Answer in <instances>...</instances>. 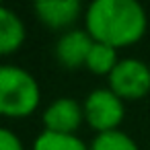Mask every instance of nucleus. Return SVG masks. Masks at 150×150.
<instances>
[{"instance_id":"obj_1","label":"nucleus","mask_w":150,"mask_h":150,"mask_svg":"<svg viewBox=\"0 0 150 150\" xmlns=\"http://www.w3.org/2000/svg\"><path fill=\"white\" fill-rule=\"evenodd\" d=\"M82 27L95 41L123 50L144 39L148 15L140 0H91L84 8Z\"/></svg>"},{"instance_id":"obj_2","label":"nucleus","mask_w":150,"mask_h":150,"mask_svg":"<svg viewBox=\"0 0 150 150\" xmlns=\"http://www.w3.org/2000/svg\"><path fill=\"white\" fill-rule=\"evenodd\" d=\"M41 105V86L23 66L0 64V117L27 119Z\"/></svg>"},{"instance_id":"obj_3","label":"nucleus","mask_w":150,"mask_h":150,"mask_svg":"<svg viewBox=\"0 0 150 150\" xmlns=\"http://www.w3.org/2000/svg\"><path fill=\"white\" fill-rule=\"evenodd\" d=\"M82 111L84 123L95 134H105L121 127L125 119V101L109 86H97L84 97Z\"/></svg>"},{"instance_id":"obj_4","label":"nucleus","mask_w":150,"mask_h":150,"mask_svg":"<svg viewBox=\"0 0 150 150\" xmlns=\"http://www.w3.org/2000/svg\"><path fill=\"white\" fill-rule=\"evenodd\" d=\"M107 86L125 103L144 99L150 93V66L140 58H121L107 76Z\"/></svg>"},{"instance_id":"obj_5","label":"nucleus","mask_w":150,"mask_h":150,"mask_svg":"<svg viewBox=\"0 0 150 150\" xmlns=\"http://www.w3.org/2000/svg\"><path fill=\"white\" fill-rule=\"evenodd\" d=\"M35 19L50 31H68L74 29L78 19L84 17L82 0H31Z\"/></svg>"},{"instance_id":"obj_6","label":"nucleus","mask_w":150,"mask_h":150,"mask_svg":"<svg viewBox=\"0 0 150 150\" xmlns=\"http://www.w3.org/2000/svg\"><path fill=\"white\" fill-rule=\"evenodd\" d=\"M95 45V39L84 27H74L58 35L54 45V58L64 70H80L86 66V58Z\"/></svg>"},{"instance_id":"obj_7","label":"nucleus","mask_w":150,"mask_h":150,"mask_svg":"<svg viewBox=\"0 0 150 150\" xmlns=\"http://www.w3.org/2000/svg\"><path fill=\"white\" fill-rule=\"evenodd\" d=\"M41 123L47 132L58 134H78L84 123L82 103L74 97H58L41 111Z\"/></svg>"},{"instance_id":"obj_8","label":"nucleus","mask_w":150,"mask_h":150,"mask_svg":"<svg viewBox=\"0 0 150 150\" xmlns=\"http://www.w3.org/2000/svg\"><path fill=\"white\" fill-rule=\"evenodd\" d=\"M27 41V25L21 15L6 4H0V58L21 52Z\"/></svg>"},{"instance_id":"obj_9","label":"nucleus","mask_w":150,"mask_h":150,"mask_svg":"<svg viewBox=\"0 0 150 150\" xmlns=\"http://www.w3.org/2000/svg\"><path fill=\"white\" fill-rule=\"evenodd\" d=\"M31 150H88V144L78 134H58L41 129L35 136Z\"/></svg>"},{"instance_id":"obj_10","label":"nucleus","mask_w":150,"mask_h":150,"mask_svg":"<svg viewBox=\"0 0 150 150\" xmlns=\"http://www.w3.org/2000/svg\"><path fill=\"white\" fill-rule=\"evenodd\" d=\"M119 60L121 58L117 56V50L115 47L95 41V45H93V50H91V54L86 58V66L84 68L91 74H95V76H105L107 78L113 72V68L117 66Z\"/></svg>"},{"instance_id":"obj_11","label":"nucleus","mask_w":150,"mask_h":150,"mask_svg":"<svg viewBox=\"0 0 150 150\" xmlns=\"http://www.w3.org/2000/svg\"><path fill=\"white\" fill-rule=\"evenodd\" d=\"M88 150H140L138 142L123 129L95 134L88 142Z\"/></svg>"},{"instance_id":"obj_12","label":"nucleus","mask_w":150,"mask_h":150,"mask_svg":"<svg viewBox=\"0 0 150 150\" xmlns=\"http://www.w3.org/2000/svg\"><path fill=\"white\" fill-rule=\"evenodd\" d=\"M0 150H25V144L11 127L0 125Z\"/></svg>"},{"instance_id":"obj_13","label":"nucleus","mask_w":150,"mask_h":150,"mask_svg":"<svg viewBox=\"0 0 150 150\" xmlns=\"http://www.w3.org/2000/svg\"><path fill=\"white\" fill-rule=\"evenodd\" d=\"M0 4H4V0H0Z\"/></svg>"}]
</instances>
